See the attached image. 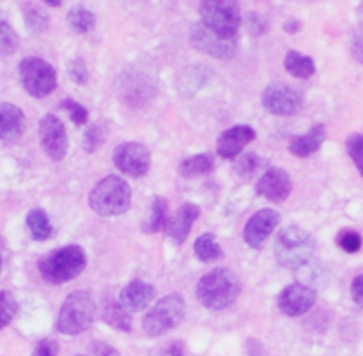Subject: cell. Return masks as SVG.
Here are the masks:
<instances>
[{"label": "cell", "mask_w": 363, "mask_h": 356, "mask_svg": "<svg viewBox=\"0 0 363 356\" xmlns=\"http://www.w3.org/2000/svg\"><path fill=\"white\" fill-rule=\"evenodd\" d=\"M241 284L236 273L229 268H215L206 273L197 284V300L209 311H225L236 304Z\"/></svg>", "instance_id": "cell-1"}, {"label": "cell", "mask_w": 363, "mask_h": 356, "mask_svg": "<svg viewBox=\"0 0 363 356\" xmlns=\"http://www.w3.org/2000/svg\"><path fill=\"white\" fill-rule=\"evenodd\" d=\"M85 266H87V255L84 248L78 245H66L43 255L38 262V272L45 282L52 286H62L80 277Z\"/></svg>", "instance_id": "cell-2"}, {"label": "cell", "mask_w": 363, "mask_h": 356, "mask_svg": "<svg viewBox=\"0 0 363 356\" xmlns=\"http://www.w3.org/2000/svg\"><path fill=\"white\" fill-rule=\"evenodd\" d=\"M315 252V240L300 226H287L275 240V259L282 268L298 269L311 262Z\"/></svg>", "instance_id": "cell-3"}, {"label": "cell", "mask_w": 363, "mask_h": 356, "mask_svg": "<svg viewBox=\"0 0 363 356\" xmlns=\"http://www.w3.org/2000/svg\"><path fill=\"white\" fill-rule=\"evenodd\" d=\"M91 209L99 216L123 215L131 206V188L121 176H106L89 195Z\"/></svg>", "instance_id": "cell-4"}, {"label": "cell", "mask_w": 363, "mask_h": 356, "mask_svg": "<svg viewBox=\"0 0 363 356\" xmlns=\"http://www.w3.org/2000/svg\"><path fill=\"white\" fill-rule=\"evenodd\" d=\"M96 318V301L87 291H74L62 304L57 318V332L64 335H78L89 330Z\"/></svg>", "instance_id": "cell-5"}, {"label": "cell", "mask_w": 363, "mask_h": 356, "mask_svg": "<svg viewBox=\"0 0 363 356\" xmlns=\"http://www.w3.org/2000/svg\"><path fill=\"white\" fill-rule=\"evenodd\" d=\"M206 28L222 39H236L241 25L240 4L234 0H206L199 7Z\"/></svg>", "instance_id": "cell-6"}, {"label": "cell", "mask_w": 363, "mask_h": 356, "mask_svg": "<svg viewBox=\"0 0 363 356\" xmlns=\"http://www.w3.org/2000/svg\"><path fill=\"white\" fill-rule=\"evenodd\" d=\"M186 314V301L181 294L172 293L163 296L162 300L156 301L155 307L144 316L142 328H144L147 337H162L167 332L179 326V323Z\"/></svg>", "instance_id": "cell-7"}, {"label": "cell", "mask_w": 363, "mask_h": 356, "mask_svg": "<svg viewBox=\"0 0 363 356\" xmlns=\"http://www.w3.org/2000/svg\"><path fill=\"white\" fill-rule=\"evenodd\" d=\"M21 85L32 98H46L57 87L55 67L39 57H27L18 67Z\"/></svg>", "instance_id": "cell-8"}, {"label": "cell", "mask_w": 363, "mask_h": 356, "mask_svg": "<svg viewBox=\"0 0 363 356\" xmlns=\"http://www.w3.org/2000/svg\"><path fill=\"white\" fill-rule=\"evenodd\" d=\"M305 105L303 94L284 82H273L262 92V106L273 116H294Z\"/></svg>", "instance_id": "cell-9"}, {"label": "cell", "mask_w": 363, "mask_h": 356, "mask_svg": "<svg viewBox=\"0 0 363 356\" xmlns=\"http://www.w3.org/2000/svg\"><path fill=\"white\" fill-rule=\"evenodd\" d=\"M190 41L194 45V48H197L199 52L206 53L209 57H215V59H233L238 52V46L240 41L236 39H222L216 34H213L209 28H206L204 25L199 21V23L191 25L190 28Z\"/></svg>", "instance_id": "cell-10"}, {"label": "cell", "mask_w": 363, "mask_h": 356, "mask_svg": "<svg viewBox=\"0 0 363 356\" xmlns=\"http://www.w3.org/2000/svg\"><path fill=\"white\" fill-rule=\"evenodd\" d=\"M113 163L123 174L130 177H142L149 172L151 155L140 142H123L116 148L112 156Z\"/></svg>", "instance_id": "cell-11"}, {"label": "cell", "mask_w": 363, "mask_h": 356, "mask_svg": "<svg viewBox=\"0 0 363 356\" xmlns=\"http://www.w3.org/2000/svg\"><path fill=\"white\" fill-rule=\"evenodd\" d=\"M39 140H41L43 149L53 162H62L67 155L69 140H67L66 128L62 121L53 113H46L39 121Z\"/></svg>", "instance_id": "cell-12"}, {"label": "cell", "mask_w": 363, "mask_h": 356, "mask_svg": "<svg viewBox=\"0 0 363 356\" xmlns=\"http://www.w3.org/2000/svg\"><path fill=\"white\" fill-rule=\"evenodd\" d=\"M318 294L312 287L305 286V284H291V286L284 287L282 293L279 294V311L287 318H298L311 311L315 305Z\"/></svg>", "instance_id": "cell-13"}, {"label": "cell", "mask_w": 363, "mask_h": 356, "mask_svg": "<svg viewBox=\"0 0 363 356\" xmlns=\"http://www.w3.org/2000/svg\"><path fill=\"white\" fill-rule=\"evenodd\" d=\"M293 190V181L287 170L280 167H269L266 172H262L261 179L257 181V194L269 202H286Z\"/></svg>", "instance_id": "cell-14"}, {"label": "cell", "mask_w": 363, "mask_h": 356, "mask_svg": "<svg viewBox=\"0 0 363 356\" xmlns=\"http://www.w3.org/2000/svg\"><path fill=\"white\" fill-rule=\"evenodd\" d=\"M280 223V213L277 209L264 208L255 213L247 222L243 230L245 243L252 248H261L262 243L268 240L269 234L277 229Z\"/></svg>", "instance_id": "cell-15"}, {"label": "cell", "mask_w": 363, "mask_h": 356, "mask_svg": "<svg viewBox=\"0 0 363 356\" xmlns=\"http://www.w3.org/2000/svg\"><path fill=\"white\" fill-rule=\"evenodd\" d=\"M255 140V130L247 126V124H238V126L229 128L223 131L216 144V151H218L220 158L233 160L240 156V152Z\"/></svg>", "instance_id": "cell-16"}, {"label": "cell", "mask_w": 363, "mask_h": 356, "mask_svg": "<svg viewBox=\"0 0 363 356\" xmlns=\"http://www.w3.org/2000/svg\"><path fill=\"white\" fill-rule=\"evenodd\" d=\"M199 215H201V209L195 204H191V202L179 206V208L176 209V213L170 216L169 222H167V238H169L174 245H183L184 241H186L188 234H190L191 226H194L195 220L199 218Z\"/></svg>", "instance_id": "cell-17"}, {"label": "cell", "mask_w": 363, "mask_h": 356, "mask_svg": "<svg viewBox=\"0 0 363 356\" xmlns=\"http://www.w3.org/2000/svg\"><path fill=\"white\" fill-rule=\"evenodd\" d=\"M155 294L156 291L151 284L144 280H133L123 287L119 294V304L126 312H140L149 307V304L155 300Z\"/></svg>", "instance_id": "cell-18"}, {"label": "cell", "mask_w": 363, "mask_h": 356, "mask_svg": "<svg viewBox=\"0 0 363 356\" xmlns=\"http://www.w3.org/2000/svg\"><path fill=\"white\" fill-rule=\"evenodd\" d=\"M25 130V116L20 106L0 103V142H14Z\"/></svg>", "instance_id": "cell-19"}, {"label": "cell", "mask_w": 363, "mask_h": 356, "mask_svg": "<svg viewBox=\"0 0 363 356\" xmlns=\"http://www.w3.org/2000/svg\"><path fill=\"white\" fill-rule=\"evenodd\" d=\"M326 140V126L325 124H315L305 135L291 138L289 151L296 158H308L314 152L321 149V145Z\"/></svg>", "instance_id": "cell-20"}, {"label": "cell", "mask_w": 363, "mask_h": 356, "mask_svg": "<svg viewBox=\"0 0 363 356\" xmlns=\"http://www.w3.org/2000/svg\"><path fill=\"white\" fill-rule=\"evenodd\" d=\"M167 222H169V202L158 195L151 201L147 215H145L144 222L140 223V229L145 234H156L165 229Z\"/></svg>", "instance_id": "cell-21"}, {"label": "cell", "mask_w": 363, "mask_h": 356, "mask_svg": "<svg viewBox=\"0 0 363 356\" xmlns=\"http://www.w3.org/2000/svg\"><path fill=\"white\" fill-rule=\"evenodd\" d=\"M213 169H215V156L211 152H199L181 162L179 174L183 177H197L209 174Z\"/></svg>", "instance_id": "cell-22"}, {"label": "cell", "mask_w": 363, "mask_h": 356, "mask_svg": "<svg viewBox=\"0 0 363 356\" xmlns=\"http://www.w3.org/2000/svg\"><path fill=\"white\" fill-rule=\"evenodd\" d=\"M284 66H286L287 73L293 74L294 78H311L315 73V62L312 57L303 55V53L296 52V50H289L284 59Z\"/></svg>", "instance_id": "cell-23"}, {"label": "cell", "mask_w": 363, "mask_h": 356, "mask_svg": "<svg viewBox=\"0 0 363 356\" xmlns=\"http://www.w3.org/2000/svg\"><path fill=\"white\" fill-rule=\"evenodd\" d=\"M25 222H27V229L30 233L32 240L46 241L53 236V227L50 223V218L45 209H30L27 213V220Z\"/></svg>", "instance_id": "cell-24"}, {"label": "cell", "mask_w": 363, "mask_h": 356, "mask_svg": "<svg viewBox=\"0 0 363 356\" xmlns=\"http://www.w3.org/2000/svg\"><path fill=\"white\" fill-rule=\"evenodd\" d=\"M268 167V162H266L262 156L255 155V152H245V155H241L240 158L234 162L233 169L234 172H236V176L243 177V179H254L257 174H261L262 170H268L266 169Z\"/></svg>", "instance_id": "cell-25"}, {"label": "cell", "mask_w": 363, "mask_h": 356, "mask_svg": "<svg viewBox=\"0 0 363 356\" xmlns=\"http://www.w3.org/2000/svg\"><path fill=\"white\" fill-rule=\"evenodd\" d=\"M103 321L112 326V328L119 330V332H131V326H133V319H131L130 312L124 311L119 301H108L105 305Z\"/></svg>", "instance_id": "cell-26"}, {"label": "cell", "mask_w": 363, "mask_h": 356, "mask_svg": "<svg viewBox=\"0 0 363 356\" xmlns=\"http://www.w3.org/2000/svg\"><path fill=\"white\" fill-rule=\"evenodd\" d=\"M194 252L195 255H197V259H201L206 265H208V262L220 261V259L223 257V252L222 248H220L218 241H216V238L209 233L197 238V241H195L194 245Z\"/></svg>", "instance_id": "cell-27"}, {"label": "cell", "mask_w": 363, "mask_h": 356, "mask_svg": "<svg viewBox=\"0 0 363 356\" xmlns=\"http://www.w3.org/2000/svg\"><path fill=\"white\" fill-rule=\"evenodd\" d=\"M96 25V16L92 11H89L87 7L77 6L73 9H69L67 13V27L74 32V34H87L94 28Z\"/></svg>", "instance_id": "cell-28"}, {"label": "cell", "mask_w": 363, "mask_h": 356, "mask_svg": "<svg viewBox=\"0 0 363 356\" xmlns=\"http://www.w3.org/2000/svg\"><path fill=\"white\" fill-rule=\"evenodd\" d=\"M106 138V126L103 123H94L85 130L84 138H82V148L85 152L98 151Z\"/></svg>", "instance_id": "cell-29"}, {"label": "cell", "mask_w": 363, "mask_h": 356, "mask_svg": "<svg viewBox=\"0 0 363 356\" xmlns=\"http://www.w3.org/2000/svg\"><path fill=\"white\" fill-rule=\"evenodd\" d=\"M23 18L30 34H41L48 27V16L39 7L32 6V4L23 7Z\"/></svg>", "instance_id": "cell-30"}, {"label": "cell", "mask_w": 363, "mask_h": 356, "mask_svg": "<svg viewBox=\"0 0 363 356\" xmlns=\"http://www.w3.org/2000/svg\"><path fill=\"white\" fill-rule=\"evenodd\" d=\"M20 48V38L14 28L0 18V55H11Z\"/></svg>", "instance_id": "cell-31"}, {"label": "cell", "mask_w": 363, "mask_h": 356, "mask_svg": "<svg viewBox=\"0 0 363 356\" xmlns=\"http://www.w3.org/2000/svg\"><path fill=\"white\" fill-rule=\"evenodd\" d=\"M18 314V301L9 291H0V330L6 328Z\"/></svg>", "instance_id": "cell-32"}, {"label": "cell", "mask_w": 363, "mask_h": 356, "mask_svg": "<svg viewBox=\"0 0 363 356\" xmlns=\"http://www.w3.org/2000/svg\"><path fill=\"white\" fill-rule=\"evenodd\" d=\"M346 151L353 163L357 165L358 172L363 177V135L362 133H351L346 138Z\"/></svg>", "instance_id": "cell-33"}, {"label": "cell", "mask_w": 363, "mask_h": 356, "mask_svg": "<svg viewBox=\"0 0 363 356\" xmlns=\"http://www.w3.org/2000/svg\"><path fill=\"white\" fill-rule=\"evenodd\" d=\"M337 245H339L344 252H347V254H357V252L362 250L363 240L360 233H357V230L342 229L339 233V236H337Z\"/></svg>", "instance_id": "cell-34"}, {"label": "cell", "mask_w": 363, "mask_h": 356, "mask_svg": "<svg viewBox=\"0 0 363 356\" xmlns=\"http://www.w3.org/2000/svg\"><path fill=\"white\" fill-rule=\"evenodd\" d=\"M60 106L69 113V119L73 121L77 126H84L89 121V110L85 109V106H82L78 101H74V99H64Z\"/></svg>", "instance_id": "cell-35"}, {"label": "cell", "mask_w": 363, "mask_h": 356, "mask_svg": "<svg viewBox=\"0 0 363 356\" xmlns=\"http://www.w3.org/2000/svg\"><path fill=\"white\" fill-rule=\"evenodd\" d=\"M67 73H69V78L78 85H84L85 82L89 80V69H87V64L82 57H77L69 62L67 66Z\"/></svg>", "instance_id": "cell-36"}, {"label": "cell", "mask_w": 363, "mask_h": 356, "mask_svg": "<svg viewBox=\"0 0 363 356\" xmlns=\"http://www.w3.org/2000/svg\"><path fill=\"white\" fill-rule=\"evenodd\" d=\"M245 25H247L250 34L261 35L264 34L266 28H268V20H266L261 13H254V11H250V13L247 14V18H245Z\"/></svg>", "instance_id": "cell-37"}, {"label": "cell", "mask_w": 363, "mask_h": 356, "mask_svg": "<svg viewBox=\"0 0 363 356\" xmlns=\"http://www.w3.org/2000/svg\"><path fill=\"white\" fill-rule=\"evenodd\" d=\"M59 355V343L53 339L39 340L35 350L32 351V356H57Z\"/></svg>", "instance_id": "cell-38"}, {"label": "cell", "mask_w": 363, "mask_h": 356, "mask_svg": "<svg viewBox=\"0 0 363 356\" xmlns=\"http://www.w3.org/2000/svg\"><path fill=\"white\" fill-rule=\"evenodd\" d=\"M91 351L94 356H121V353L116 347L103 343V340H94V343H91Z\"/></svg>", "instance_id": "cell-39"}, {"label": "cell", "mask_w": 363, "mask_h": 356, "mask_svg": "<svg viewBox=\"0 0 363 356\" xmlns=\"http://www.w3.org/2000/svg\"><path fill=\"white\" fill-rule=\"evenodd\" d=\"M351 296L354 304L363 308V275H358L351 284Z\"/></svg>", "instance_id": "cell-40"}, {"label": "cell", "mask_w": 363, "mask_h": 356, "mask_svg": "<svg viewBox=\"0 0 363 356\" xmlns=\"http://www.w3.org/2000/svg\"><path fill=\"white\" fill-rule=\"evenodd\" d=\"M351 53H353V57L358 60V62L363 64V32H360V34L353 39Z\"/></svg>", "instance_id": "cell-41"}, {"label": "cell", "mask_w": 363, "mask_h": 356, "mask_svg": "<svg viewBox=\"0 0 363 356\" xmlns=\"http://www.w3.org/2000/svg\"><path fill=\"white\" fill-rule=\"evenodd\" d=\"M247 350H248V356H268L266 355V350L264 346H262V343H259L257 339H248Z\"/></svg>", "instance_id": "cell-42"}, {"label": "cell", "mask_w": 363, "mask_h": 356, "mask_svg": "<svg viewBox=\"0 0 363 356\" xmlns=\"http://www.w3.org/2000/svg\"><path fill=\"white\" fill-rule=\"evenodd\" d=\"M284 28H286L287 34H298L301 28V23L296 20V18H289V20L284 23Z\"/></svg>", "instance_id": "cell-43"}, {"label": "cell", "mask_w": 363, "mask_h": 356, "mask_svg": "<svg viewBox=\"0 0 363 356\" xmlns=\"http://www.w3.org/2000/svg\"><path fill=\"white\" fill-rule=\"evenodd\" d=\"M167 356H184L183 343H172L167 350Z\"/></svg>", "instance_id": "cell-44"}, {"label": "cell", "mask_w": 363, "mask_h": 356, "mask_svg": "<svg viewBox=\"0 0 363 356\" xmlns=\"http://www.w3.org/2000/svg\"><path fill=\"white\" fill-rule=\"evenodd\" d=\"M45 4H48V6H52V7H59L62 2H60V0H55V2H53V0H46Z\"/></svg>", "instance_id": "cell-45"}, {"label": "cell", "mask_w": 363, "mask_h": 356, "mask_svg": "<svg viewBox=\"0 0 363 356\" xmlns=\"http://www.w3.org/2000/svg\"><path fill=\"white\" fill-rule=\"evenodd\" d=\"M0 272H2V257H0Z\"/></svg>", "instance_id": "cell-46"}, {"label": "cell", "mask_w": 363, "mask_h": 356, "mask_svg": "<svg viewBox=\"0 0 363 356\" xmlns=\"http://www.w3.org/2000/svg\"><path fill=\"white\" fill-rule=\"evenodd\" d=\"M74 356H84V355H74Z\"/></svg>", "instance_id": "cell-47"}]
</instances>
